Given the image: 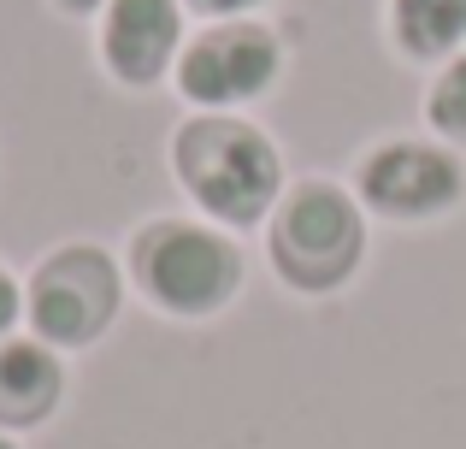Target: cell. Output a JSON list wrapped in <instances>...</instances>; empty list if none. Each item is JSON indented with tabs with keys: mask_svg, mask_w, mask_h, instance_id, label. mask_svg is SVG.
Segmentation results:
<instances>
[{
	"mask_svg": "<svg viewBox=\"0 0 466 449\" xmlns=\"http://www.w3.org/2000/svg\"><path fill=\"white\" fill-rule=\"evenodd\" d=\"M177 172L189 196L213 219L248 225L272 208L278 196V154L260 130L230 125V118H201L177 137Z\"/></svg>",
	"mask_w": 466,
	"mask_h": 449,
	"instance_id": "6da1fadb",
	"label": "cell"
},
{
	"mask_svg": "<svg viewBox=\"0 0 466 449\" xmlns=\"http://www.w3.org/2000/svg\"><path fill=\"white\" fill-rule=\"evenodd\" d=\"M137 272L142 290L171 313H213L218 301H230L242 278V260L225 237L195 225H154L137 237Z\"/></svg>",
	"mask_w": 466,
	"mask_h": 449,
	"instance_id": "7a4b0ae2",
	"label": "cell"
},
{
	"mask_svg": "<svg viewBox=\"0 0 466 449\" xmlns=\"http://www.w3.org/2000/svg\"><path fill=\"white\" fill-rule=\"evenodd\" d=\"M272 260L301 290L342 284L354 272V260H360V213H354V201L325 184L296 189L272 225Z\"/></svg>",
	"mask_w": 466,
	"mask_h": 449,
	"instance_id": "3957f363",
	"label": "cell"
},
{
	"mask_svg": "<svg viewBox=\"0 0 466 449\" xmlns=\"http://www.w3.org/2000/svg\"><path fill=\"white\" fill-rule=\"evenodd\" d=\"M118 308V278H113V260L95 249H66L54 260H42L30 284V320L42 337L66 349H83L106 332Z\"/></svg>",
	"mask_w": 466,
	"mask_h": 449,
	"instance_id": "277c9868",
	"label": "cell"
},
{
	"mask_svg": "<svg viewBox=\"0 0 466 449\" xmlns=\"http://www.w3.org/2000/svg\"><path fill=\"white\" fill-rule=\"evenodd\" d=\"M360 196L372 201L390 219H425V213H443L461 196V166L443 148H425V142H396V148L372 154L360 172Z\"/></svg>",
	"mask_w": 466,
	"mask_h": 449,
	"instance_id": "5b68a950",
	"label": "cell"
},
{
	"mask_svg": "<svg viewBox=\"0 0 466 449\" xmlns=\"http://www.w3.org/2000/svg\"><path fill=\"white\" fill-rule=\"evenodd\" d=\"M278 71V42L254 24H237V30H213L183 54V95L207 107L225 101H248L272 83Z\"/></svg>",
	"mask_w": 466,
	"mask_h": 449,
	"instance_id": "8992f818",
	"label": "cell"
},
{
	"mask_svg": "<svg viewBox=\"0 0 466 449\" xmlns=\"http://www.w3.org/2000/svg\"><path fill=\"white\" fill-rule=\"evenodd\" d=\"M177 47V6L171 0H113L106 12V59L125 83H154Z\"/></svg>",
	"mask_w": 466,
	"mask_h": 449,
	"instance_id": "52a82bcc",
	"label": "cell"
},
{
	"mask_svg": "<svg viewBox=\"0 0 466 449\" xmlns=\"http://www.w3.org/2000/svg\"><path fill=\"white\" fill-rule=\"evenodd\" d=\"M59 403V361L42 343H6L0 349V420L35 426Z\"/></svg>",
	"mask_w": 466,
	"mask_h": 449,
	"instance_id": "ba28073f",
	"label": "cell"
},
{
	"mask_svg": "<svg viewBox=\"0 0 466 449\" xmlns=\"http://www.w3.org/2000/svg\"><path fill=\"white\" fill-rule=\"evenodd\" d=\"M396 36L420 59L449 54L466 36V0H396Z\"/></svg>",
	"mask_w": 466,
	"mask_h": 449,
	"instance_id": "9c48e42d",
	"label": "cell"
},
{
	"mask_svg": "<svg viewBox=\"0 0 466 449\" xmlns=\"http://www.w3.org/2000/svg\"><path fill=\"white\" fill-rule=\"evenodd\" d=\"M431 125L443 130V137H461L466 142V59H455V66L437 77V89H431Z\"/></svg>",
	"mask_w": 466,
	"mask_h": 449,
	"instance_id": "30bf717a",
	"label": "cell"
},
{
	"mask_svg": "<svg viewBox=\"0 0 466 449\" xmlns=\"http://www.w3.org/2000/svg\"><path fill=\"white\" fill-rule=\"evenodd\" d=\"M12 313H18V290H12V278L0 272V332L12 325Z\"/></svg>",
	"mask_w": 466,
	"mask_h": 449,
	"instance_id": "8fae6325",
	"label": "cell"
},
{
	"mask_svg": "<svg viewBox=\"0 0 466 449\" xmlns=\"http://www.w3.org/2000/svg\"><path fill=\"white\" fill-rule=\"evenodd\" d=\"M195 6H207V12H237V6H254V0H195Z\"/></svg>",
	"mask_w": 466,
	"mask_h": 449,
	"instance_id": "7c38bea8",
	"label": "cell"
},
{
	"mask_svg": "<svg viewBox=\"0 0 466 449\" xmlns=\"http://www.w3.org/2000/svg\"><path fill=\"white\" fill-rule=\"evenodd\" d=\"M66 6H71V12H89V6H101V0H66Z\"/></svg>",
	"mask_w": 466,
	"mask_h": 449,
	"instance_id": "4fadbf2b",
	"label": "cell"
},
{
	"mask_svg": "<svg viewBox=\"0 0 466 449\" xmlns=\"http://www.w3.org/2000/svg\"><path fill=\"white\" fill-rule=\"evenodd\" d=\"M0 449H12V444H6V438H0Z\"/></svg>",
	"mask_w": 466,
	"mask_h": 449,
	"instance_id": "5bb4252c",
	"label": "cell"
}]
</instances>
